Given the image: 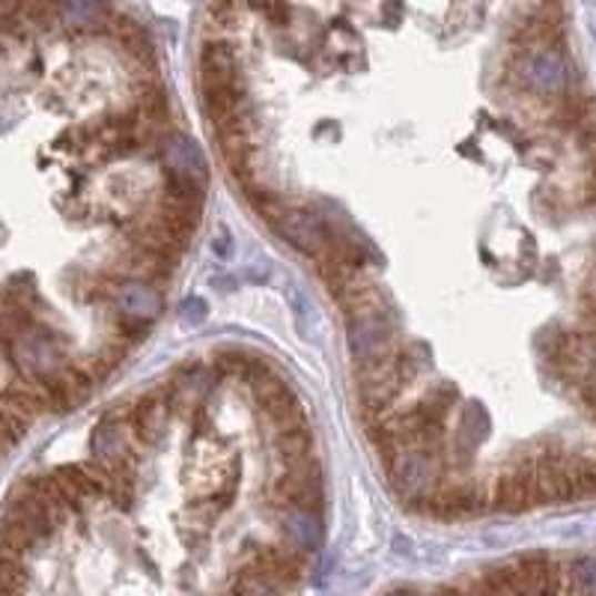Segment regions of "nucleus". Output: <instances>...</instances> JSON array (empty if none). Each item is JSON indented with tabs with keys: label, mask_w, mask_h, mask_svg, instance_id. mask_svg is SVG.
<instances>
[{
	"label": "nucleus",
	"mask_w": 596,
	"mask_h": 596,
	"mask_svg": "<svg viewBox=\"0 0 596 596\" xmlns=\"http://www.w3.org/2000/svg\"><path fill=\"white\" fill-rule=\"evenodd\" d=\"M248 388H251V400H254V406L260 408L263 415H272L275 408L286 406L290 400H295V394L290 391V385H286L284 378L277 376V373L260 378V382L248 385Z\"/></svg>",
	"instance_id": "17"
},
{
	"label": "nucleus",
	"mask_w": 596,
	"mask_h": 596,
	"mask_svg": "<svg viewBox=\"0 0 596 596\" xmlns=\"http://www.w3.org/2000/svg\"><path fill=\"white\" fill-rule=\"evenodd\" d=\"M424 400L430 403L433 408H438V412H451L454 408V403H459V391L451 388V385H436V388H430L424 394Z\"/></svg>",
	"instance_id": "23"
},
{
	"label": "nucleus",
	"mask_w": 596,
	"mask_h": 596,
	"mask_svg": "<svg viewBox=\"0 0 596 596\" xmlns=\"http://www.w3.org/2000/svg\"><path fill=\"white\" fill-rule=\"evenodd\" d=\"M230 594L233 596H286V590L277 582L260 573L254 564H245L239 569L233 582H230Z\"/></svg>",
	"instance_id": "18"
},
{
	"label": "nucleus",
	"mask_w": 596,
	"mask_h": 596,
	"mask_svg": "<svg viewBox=\"0 0 596 596\" xmlns=\"http://www.w3.org/2000/svg\"><path fill=\"white\" fill-rule=\"evenodd\" d=\"M206 313H209V307L200 295H191V299H185V302L180 304L182 325H200V322L206 320Z\"/></svg>",
	"instance_id": "24"
},
{
	"label": "nucleus",
	"mask_w": 596,
	"mask_h": 596,
	"mask_svg": "<svg viewBox=\"0 0 596 596\" xmlns=\"http://www.w3.org/2000/svg\"><path fill=\"white\" fill-rule=\"evenodd\" d=\"M394 332H397V316H382V313H361L350 316L346 322V343L355 364H376V361L391 358L394 346Z\"/></svg>",
	"instance_id": "6"
},
{
	"label": "nucleus",
	"mask_w": 596,
	"mask_h": 596,
	"mask_svg": "<svg viewBox=\"0 0 596 596\" xmlns=\"http://www.w3.org/2000/svg\"><path fill=\"white\" fill-rule=\"evenodd\" d=\"M522 161L528 164V168H552L555 164V150L552 147H525L522 150Z\"/></svg>",
	"instance_id": "25"
},
{
	"label": "nucleus",
	"mask_w": 596,
	"mask_h": 596,
	"mask_svg": "<svg viewBox=\"0 0 596 596\" xmlns=\"http://www.w3.org/2000/svg\"><path fill=\"white\" fill-rule=\"evenodd\" d=\"M3 361L10 370H21V378L48 385L72 364L63 346V334L48 322H33L16 337H3Z\"/></svg>",
	"instance_id": "1"
},
{
	"label": "nucleus",
	"mask_w": 596,
	"mask_h": 596,
	"mask_svg": "<svg viewBox=\"0 0 596 596\" xmlns=\"http://www.w3.org/2000/svg\"><path fill=\"white\" fill-rule=\"evenodd\" d=\"M242 191H245V200L248 206L254 209L260 219H265L269 224H275L281 215H284L286 209V200L277 194V191L272 189H263V185H256V182H248V185H242Z\"/></svg>",
	"instance_id": "19"
},
{
	"label": "nucleus",
	"mask_w": 596,
	"mask_h": 596,
	"mask_svg": "<svg viewBox=\"0 0 596 596\" xmlns=\"http://www.w3.org/2000/svg\"><path fill=\"white\" fill-rule=\"evenodd\" d=\"M277 525L281 534L290 539V546L302 552H316L325 539V525H322L320 511H307V507H284L277 511Z\"/></svg>",
	"instance_id": "13"
},
{
	"label": "nucleus",
	"mask_w": 596,
	"mask_h": 596,
	"mask_svg": "<svg viewBox=\"0 0 596 596\" xmlns=\"http://www.w3.org/2000/svg\"><path fill=\"white\" fill-rule=\"evenodd\" d=\"M569 585L576 596H596V555H585L569 564Z\"/></svg>",
	"instance_id": "21"
},
{
	"label": "nucleus",
	"mask_w": 596,
	"mask_h": 596,
	"mask_svg": "<svg viewBox=\"0 0 596 596\" xmlns=\"http://www.w3.org/2000/svg\"><path fill=\"white\" fill-rule=\"evenodd\" d=\"M272 445H275V454L281 463H293V459H299V456L313 454L311 426L290 430V433H277V436H272Z\"/></svg>",
	"instance_id": "20"
},
{
	"label": "nucleus",
	"mask_w": 596,
	"mask_h": 596,
	"mask_svg": "<svg viewBox=\"0 0 596 596\" xmlns=\"http://www.w3.org/2000/svg\"><path fill=\"white\" fill-rule=\"evenodd\" d=\"M272 228H275L277 236L284 239L286 245H293L299 254L320 260L322 254L332 251V230L322 221L316 209L290 206Z\"/></svg>",
	"instance_id": "7"
},
{
	"label": "nucleus",
	"mask_w": 596,
	"mask_h": 596,
	"mask_svg": "<svg viewBox=\"0 0 596 596\" xmlns=\"http://www.w3.org/2000/svg\"><path fill=\"white\" fill-rule=\"evenodd\" d=\"M489 430H493L489 412H486L481 403H465L463 412H459V424H456L454 430L456 459H472V456L477 454V445L489 436Z\"/></svg>",
	"instance_id": "14"
},
{
	"label": "nucleus",
	"mask_w": 596,
	"mask_h": 596,
	"mask_svg": "<svg viewBox=\"0 0 596 596\" xmlns=\"http://www.w3.org/2000/svg\"><path fill=\"white\" fill-rule=\"evenodd\" d=\"M134 436L125 421V406L111 408L99 417L90 433V456L93 465L111 472L120 481H138V456H134Z\"/></svg>",
	"instance_id": "2"
},
{
	"label": "nucleus",
	"mask_w": 596,
	"mask_h": 596,
	"mask_svg": "<svg viewBox=\"0 0 596 596\" xmlns=\"http://www.w3.org/2000/svg\"><path fill=\"white\" fill-rule=\"evenodd\" d=\"M95 385H99V382L87 373L84 364H81V361H72L54 382H48L42 388H46L48 394V408H51L54 415H67L72 408L84 406Z\"/></svg>",
	"instance_id": "9"
},
{
	"label": "nucleus",
	"mask_w": 596,
	"mask_h": 596,
	"mask_svg": "<svg viewBox=\"0 0 596 596\" xmlns=\"http://www.w3.org/2000/svg\"><path fill=\"white\" fill-rule=\"evenodd\" d=\"M176 417L168 385L143 391L132 403H125V421L132 430L134 442L141 447H159L168 436V426Z\"/></svg>",
	"instance_id": "5"
},
{
	"label": "nucleus",
	"mask_w": 596,
	"mask_h": 596,
	"mask_svg": "<svg viewBox=\"0 0 596 596\" xmlns=\"http://www.w3.org/2000/svg\"><path fill=\"white\" fill-rule=\"evenodd\" d=\"M388 596H406V590H397V594H388Z\"/></svg>",
	"instance_id": "26"
},
{
	"label": "nucleus",
	"mask_w": 596,
	"mask_h": 596,
	"mask_svg": "<svg viewBox=\"0 0 596 596\" xmlns=\"http://www.w3.org/2000/svg\"><path fill=\"white\" fill-rule=\"evenodd\" d=\"M159 159L164 164V173H176V176H185V180L209 189V161L189 134H168V141L161 143Z\"/></svg>",
	"instance_id": "8"
},
{
	"label": "nucleus",
	"mask_w": 596,
	"mask_h": 596,
	"mask_svg": "<svg viewBox=\"0 0 596 596\" xmlns=\"http://www.w3.org/2000/svg\"><path fill=\"white\" fill-rule=\"evenodd\" d=\"M242 78L239 51L224 39H209L200 48V84H236Z\"/></svg>",
	"instance_id": "12"
},
{
	"label": "nucleus",
	"mask_w": 596,
	"mask_h": 596,
	"mask_svg": "<svg viewBox=\"0 0 596 596\" xmlns=\"http://www.w3.org/2000/svg\"><path fill=\"white\" fill-rule=\"evenodd\" d=\"M388 477L391 486H394V493H397L406 504H412L426 498V495L438 493V489H442L438 483H445L447 468L442 456L406 447L388 468Z\"/></svg>",
	"instance_id": "4"
},
{
	"label": "nucleus",
	"mask_w": 596,
	"mask_h": 596,
	"mask_svg": "<svg viewBox=\"0 0 596 596\" xmlns=\"http://www.w3.org/2000/svg\"><path fill=\"white\" fill-rule=\"evenodd\" d=\"M114 311L120 316H125V320L152 325L164 313V302H161V293L155 290V284H147V281H120L114 286Z\"/></svg>",
	"instance_id": "11"
},
{
	"label": "nucleus",
	"mask_w": 596,
	"mask_h": 596,
	"mask_svg": "<svg viewBox=\"0 0 596 596\" xmlns=\"http://www.w3.org/2000/svg\"><path fill=\"white\" fill-rule=\"evenodd\" d=\"M221 370L215 367V361H189V364H182L176 373H173V385L180 388V394L189 403H200V400H206L212 391L219 388L221 382Z\"/></svg>",
	"instance_id": "15"
},
{
	"label": "nucleus",
	"mask_w": 596,
	"mask_h": 596,
	"mask_svg": "<svg viewBox=\"0 0 596 596\" xmlns=\"http://www.w3.org/2000/svg\"><path fill=\"white\" fill-rule=\"evenodd\" d=\"M248 358H251V352H242V350H221L219 355H215V367L221 370V376H242L245 373V364Z\"/></svg>",
	"instance_id": "22"
},
{
	"label": "nucleus",
	"mask_w": 596,
	"mask_h": 596,
	"mask_svg": "<svg viewBox=\"0 0 596 596\" xmlns=\"http://www.w3.org/2000/svg\"><path fill=\"white\" fill-rule=\"evenodd\" d=\"M513 75L525 90L543 99H560L569 90V67L555 46L519 51L511 63Z\"/></svg>",
	"instance_id": "3"
},
{
	"label": "nucleus",
	"mask_w": 596,
	"mask_h": 596,
	"mask_svg": "<svg viewBox=\"0 0 596 596\" xmlns=\"http://www.w3.org/2000/svg\"><path fill=\"white\" fill-rule=\"evenodd\" d=\"M58 19L69 30H102L111 10L108 0H58Z\"/></svg>",
	"instance_id": "16"
},
{
	"label": "nucleus",
	"mask_w": 596,
	"mask_h": 596,
	"mask_svg": "<svg viewBox=\"0 0 596 596\" xmlns=\"http://www.w3.org/2000/svg\"><path fill=\"white\" fill-rule=\"evenodd\" d=\"M248 564H254L260 573L277 582L284 587H295L304 578V552L295 549V546H284V543H265V546H256V552L251 555Z\"/></svg>",
	"instance_id": "10"
}]
</instances>
